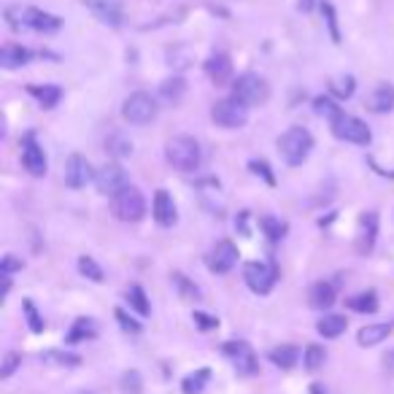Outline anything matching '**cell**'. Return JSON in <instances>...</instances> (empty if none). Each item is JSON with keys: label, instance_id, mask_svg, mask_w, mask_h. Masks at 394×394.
I'll return each mask as SVG.
<instances>
[{"label": "cell", "instance_id": "cell-1", "mask_svg": "<svg viewBox=\"0 0 394 394\" xmlns=\"http://www.w3.org/2000/svg\"><path fill=\"white\" fill-rule=\"evenodd\" d=\"M165 160L173 171L195 173L200 171V162H203V148L192 136H176L165 143Z\"/></svg>", "mask_w": 394, "mask_h": 394}, {"label": "cell", "instance_id": "cell-2", "mask_svg": "<svg viewBox=\"0 0 394 394\" xmlns=\"http://www.w3.org/2000/svg\"><path fill=\"white\" fill-rule=\"evenodd\" d=\"M310 148H313V136H310L305 127H289L278 138V154L292 168H297V165H303V162L308 160Z\"/></svg>", "mask_w": 394, "mask_h": 394}, {"label": "cell", "instance_id": "cell-3", "mask_svg": "<svg viewBox=\"0 0 394 394\" xmlns=\"http://www.w3.org/2000/svg\"><path fill=\"white\" fill-rule=\"evenodd\" d=\"M111 213L119 222H141L146 216V197L138 186H124L122 192L111 197Z\"/></svg>", "mask_w": 394, "mask_h": 394}, {"label": "cell", "instance_id": "cell-4", "mask_svg": "<svg viewBox=\"0 0 394 394\" xmlns=\"http://www.w3.org/2000/svg\"><path fill=\"white\" fill-rule=\"evenodd\" d=\"M233 98L241 100L243 106H262L271 98V84L259 74H243L233 81Z\"/></svg>", "mask_w": 394, "mask_h": 394}, {"label": "cell", "instance_id": "cell-5", "mask_svg": "<svg viewBox=\"0 0 394 394\" xmlns=\"http://www.w3.org/2000/svg\"><path fill=\"white\" fill-rule=\"evenodd\" d=\"M160 111V106H157V100L151 98L148 92H133L130 98L122 103V119L127 124H148L154 116Z\"/></svg>", "mask_w": 394, "mask_h": 394}, {"label": "cell", "instance_id": "cell-6", "mask_svg": "<svg viewBox=\"0 0 394 394\" xmlns=\"http://www.w3.org/2000/svg\"><path fill=\"white\" fill-rule=\"evenodd\" d=\"M211 119L213 124H219L224 130H238L248 122V106H243L241 100H235L233 95L224 100H216L211 106Z\"/></svg>", "mask_w": 394, "mask_h": 394}, {"label": "cell", "instance_id": "cell-7", "mask_svg": "<svg viewBox=\"0 0 394 394\" xmlns=\"http://www.w3.org/2000/svg\"><path fill=\"white\" fill-rule=\"evenodd\" d=\"M243 281L254 295H268L276 281H278V268L276 262H246L243 268Z\"/></svg>", "mask_w": 394, "mask_h": 394}, {"label": "cell", "instance_id": "cell-8", "mask_svg": "<svg viewBox=\"0 0 394 394\" xmlns=\"http://www.w3.org/2000/svg\"><path fill=\"white\" fill-rule=\"evenodd\" d=\"M333 136L345 141V143H357V146H370V141H373V133H370V127L359 116H351V113H340L333 124Z\"/></svg>", "mask_w": 394, "mask_h": 394}, {"label": "cell", "instance_id": "cell-9", "mask_svg": "<svg viewBox=\"0 0 394 394\" xmlns=\"http://www.w3.org/2000/svg\"><path fill=\"white\" fill-rule=\"evenodd\" d=\"M222 354L233 362L235 370H238L241 375H254L259 370L257 354H254V348H251L246 340H227V343L222 345Z\"/></svg>", "mask_w": 394, "mask_h": 394}, {"label": "cell", "instance_id": "cell-10", "mask_svg": "<svg viewBox=\"0 0 394 394\" xmlns=\"http://www.w3.org/2000/svg\"><path fill=\"white\" fill-rule=\"evenodd\" d=\"M95 186H98L100 195H108L113 197L116 192H122L127 184V173L119 162H106L100 171H95Z\"/></svg>", "mask_w": 394, "mask_h": 394}, {"label": "cell", "instance_id": "cell-11", "mask_svg": "<svg viewBox=\"0 0 394 394\" xmlns=\"http://www.w3.org/2000/svg\"><path fill=\"white\" fill-rule=\"evenodd\" d=\"M22 165H25V171L30 173V176H36V178L46 176L49 162H46V154H44V148L38 143L36 133H27V136L22 138Z\"/></svg>", "mask_w": 394, "mask_h": 394}, {"label": "cell", "instance_id": "cell-12", "mask_svg": "<svg viewBox=\"0 0 394 394\" xmlns=\"http://www.w3.org/2000/svg\"><path fill=\"white\" fill-rule=\"evenodd\" d=\"M235 262H238V246H235L233 241H219L216 246L211 248V254H208V271L211 273L224 276V273L233 271Z\"/></svg>", "mask_w": 394, "mask_h": 394}, {"label": "cell", "instance_id": "cell-13", "mask_svg": "<svg viewBox=\"0 0 394 394\" xmlns=\"http://www.w3.org/2000/svg\"><path fill=\"white\" fill-rule=\"evenodd\" d=\"M92 178H95V173H92L89 160L81 157V154H71L68 162H65V184L71 186V189H81Z\"/></svg>", "mask_w": 394, "mask_h": 394}, {"label": "cell", "instance_id": "cell-14", "mask_svg": "<svg viewBox=\"0 0 394 394\" xmlns=\"http://www.w3.org/2000/svg\"><path fill=\"white\" fill-rule=\"evenodd\" d=\"M84 6L95 14V19H100L108 27H122L124 25V11L116 0H84Z\"/></svg>", "mask_w": 394, "mask_h": 394}, {"label": "cell", "instance_id": "cell-15", "mask_svg": "<svg viewBox=\"0 0 394 394\" xmlns=\"http://www.w3.org/2000/svg\"><path fill=\"white\" fill-rule=\"evenodd\" d=\"M378 238V213L375 211H365L359 216V230H357V251L359 254H370Z\"/></svg>", "mask_w": 394, "mask_h": 394}, {"label": "cell", "instance_id": "cell-16", "mask_svg": "<svg viewBox=\"0 0 394 394\" xmlns=\"http://www.w3.org/2000/svg\"><path fill=\"white\" fill-rule=\"evenodd\" d=\"M151 216H154V222L160 224V227H173V224L178 222V211H176V203H173V197L168 195V189H157V192H154Z\"/></svg>", "mask_w": 394, "mask_h": 394}, {"label": "cell", "instance_id": "cell-17", "mask_svg": "<svg viewBox=\"0 0 394 394\" xmlns=\"http://www.w3.org/2000/svg\"><path fill=\"white\" fill-rule=\"evenodd\" d=\"M22 19H25V27L36 30V33H54V30H60L62 27V19L57 14L41 11V9H33V6H27L25 14H22Z\"/></svg>", "mask_w": 394, "mask_h": 394}, {"label": "cell", "instance_id": "cell-18", "mask_svg": "<svg viewBox=\"0 0 394 394\" xmlns=\"http://www.w3.org/2000/svg\"><path fill=\"white\" fill-rule=\"evenodd\" d=\"M206 74L216 86H224L233 79V62L224 51H213L208 60H206Z\"/></svg>", "mask_w": 394, "mask_h": 394}, {"label": "cell", "instance_id": "cell-19", "mask_svg": "<svg viewBox=\"0 0 394 394\" xmlns=\"http://www.w3.org/2000/svg\"><path fill=\"white\" fill-rule=\"evenodd\" d=\"M368 108L373 113H389L394 108V84L389 81H378V86L373 89V95L368 98Z\"/></svg>", "mask_w": 394, "mask_h": 394}, {"label": "cell", "instance_id": "cell-20", "mask_svg": "<svg viewBox=\"0 0 394 394\" xmlns=\"http://www.w3.org/2000/svg\"><path fill=\"white\" fill-rule=\"evenodd\" d=\"M30 60H33V51L25 49L22 44H6V46L0 49V68H6V71L22 68V65H27Z\"/></svg>", "mask_w": 394, "mask_h": 394}, {"label": "cell", "instance_id": "cell-21", "mask_svg": "<svg viewBox=\"0 0 394 394\" xmlns=\"http://www.w3.org/2000/svg\"><path fill=\"white\" fill-rule=\"evenodd\" d=\"M394 324H389V321H383V324H368V327H362L357 333V340L359 345H365V348H373V345L383 343L389 335H392Z\"/></svg>", "mask_w": 394, "mask_h": 394}, {"label": "cell", "instance_id": "cell-22", "mask_svg": "<svg viewBox=\"0 0 394 394\" xmlns=\"http://www.w3.org/2000/svg\"><path fill=\"white\" fill-rule=\"evenodd\" d=\"M308 300L316 310L333 308L335 305V283H330V281L313 283V286H310V292H308Z\"/></svg>", "mask_w": 394, "mask_h": 394}, {"label": "cell", "instance_id": "cell-23", "mask_svg": "<svg viewBox=\"0 0 394 394\" xmlns=\"http://www.w3.org/2000/svg\"><path fill=\"white\" fill-rule=\"evenodd\" d=\"M27 92L38 100L41 108H54L57 103L62 100V89L57 84H30Z\"/></svg>", "mask_w": 394, "mask_h": 394}, {"label": "cell", "instance_id": "cell-24", "mask_svg": "<svg viewBox=\"0 0 394 394\" xmlns=\"http://www.w3.org/2000/svg\"><path fill=\"white\" fill-rule=\"evenodd\" d=\"M345 327H348V319L340 316V313H324L316 324L319 335H324V338H340L345 333Z\"/></svg>", "mask_w": 394, "mask_h": 394}, {"label": "cell", "instance_id": "cell-25", "mask_svg": "<svg viewBox=\"0 0 394 394\" xmlns=\"http://www.w3.org/2000/svg\"><path fill=\"white\" fill-rule=\"evenodd\" d=\"M184 92H186V81L181 76H171V79H165L160 84V98L165 103H171V106H178L181 98H184Z\"/></svg>", "mask_w": 394, "mask_h": 394}, {"label": "cell", "instance_id": "cell-26", "mask_svg": "<svg viewBox=\"0 0 394 394\" xmlns=\"http://www.w3.org/2000/svg\"><path fill=\"white\" fill-rule=\"evenodd\" d=\"M268 357H271V362L276 365V368L292 370L297 365V359H300V348H297V345L283 343V345H276Z\"/></svg>", "mask_w": 394, "mask_h": 394}, {"label": "cell", "instance_id": "cell-27", "mask_svg": "<svg viewBox=\"0 0 394 394\" xmlns=\"http://www.w3.org/2000/svg\"><path fill=\"white\" fill-rule=\"evenodd\" d=\"M98 335V324H95V319H86V316H81V319L74 321V327H71V333H68V343H81V340H92Z\"/></svg>", "mask_w": 394, "mask_h": 394}, {"label": "cell", "instance_id": "cell-28", "mask_svg": "<svg viewBox=\"0 0 394 394\" xmlns=\"http://www.w3.org/2000/svg\"><path fill=\"white\" fill-rule=\"evenodd\" d=\"M345 305L351 310H357V313H375L378 310V295L373 289H368V292H359V295L348 297Z\"/></svg>", "mask_w": 394, "mask_h": 394}, {"label": "cell", "instance_id": "cell-29", "mask_svg": "<svg viewBox=\"0 0 394 394\" xmlns=\"http://www.w3.org/2000/svg\"><path fill=\"white\" fill-rule=\"evenodd\" d=\"M259 227H262V233L268 235L273 243L283 241V238H286V233H289V224L281 222V219H276V216H271V213L259 216Z\"/></svg>", "mask_w": 394, "mask_h": 394}, {"label": "cell", "instance_id": "cell-30", "mask_svg": "<svg viewBox=\"0 0 394 394\" xmlns=\"http://www.w3.org/2000/svg\"><path fill=\"white\" fill-rule=\"evenodd\" d=\"M171 283L176 286V292H178L181 300H189V303H192V300H200V289H197V283L189 281L184 273H178V271L171 273Z\"/></svg>", "mask_w": 394, "mask_h": 394}, {"label": "cell", "instance_id": "cell-31", "mask_svg": "<svg viewBox=\"0 0 394 394\" xmlns=\"http://www.w3.org/2000/svg\"><path fill=\"white\" fill-rule=\"evenodd\" d=\"M127 303H130V308L138 310L141 316H148V313H151L148 297H146V292H143V286H141V283H133V286L127 289Z\"/></svg>", "mask_w": 394, "mask_h": 394}, {"label": "cell", "instance_id": "cell-32", "mask_svg": "<svg viewBox=\"0 0 394 394\" xmlns=\"http://www.w3.org/2000/svg\"><path fill=\"white\" fill-rule=\"evenodd\" d=\"M313 108H316V113H319V116H324V119H327L330 124H333L335 119L343 113V108L338 106V100H335V98H324V95H319V98L313 100Z\"/></svg>", "mask_w": 394, "mask_h": 394}, {"label": "cell", "instance_id": "cell-33", "mask_svg": "<svg viewBox=\"0 0 394 394\" xmlns=\"http://www.w3.org/2000/svg\"><path fill=\"white\" fill-rule=\"evenodd\" d=\"M354 89H357L354 76H338V79L330 81V92H333L335 100H348L354 95Z\"/></svg>", "mask_w": 394, "mask_h": 394}, {"label": "cell", "instance_id": "cell-34", "mask_svg": "<svg viewBox=\"0 0 394 394\" xmlns=\"http://www.w3.org/2000/svg\"><path fill=\"white\" fill-rule=\"evenodd\" d=\"M41 359L46 365H60V368H76V365H81V357L79 354H71V351H44Z\"/></svg>", "mask_w": 394, "mask_h": 394}, {"label": "cell", "instance_id": "cell-35", "mask_svg": "<svg viewBox=\"0 0 394 394\" xmlns=\"http://www.w3.org/2000/svg\"><path fill=\"white\" fill-rule=\"evenodd\" d=\"M208 378H211V370L208 368L197 370V373H192V375H186L184 383H181V389H184V394H200L203 389H206Z\"/></svg>", "mask_w": 394, "mask_h": 394}, {"label": "cell", "instance_id": "cell-36", "mask_svg": "<svg viewBox=\"0 0 394 394\" xmlns=\"http://www.w3.org/2000/svg\"><path fill=\"white\" fill-rule=\"evenodd\" d=\"M106 148H108V154H113V157H130L133 154V141H127V138L122 136V133H113L108 141H106Z\"/></svg>", "mask_w": 394, "mask_h": 394}, {"label": "cell", "instance_id": "cell-37", "mask_svg": "<svg viewBox=\"0 0 394 394\" xmlns=\"http://www.w3.org/2000/svg\"><path fill=\"white\" fill-rule=\"evenodd\" d=\"M79 273L84 276V278H89V281H95V283H100V281H106V273H103V268H100L98 262L92 257H79Z\"/></svg>", "mask_w": 394, "mask_h": 394}, {"label": "cell", "instance_id": "cell-38", "mask_svg": "<svg viewBox=\"0 0 394 394\" xmlns=\"http://www.w3.org/2000/svg\"><path fill=\"white\" fill-rule=\"evenodd\" d=\"M319 9H321V14H324V19H327V27H330V38H333V44H340V27H338V14H335V6L333 3H327V0H321Z\"/></svg>", "mask_w": 394, "mask_h": 394}, {"label": "cell", "instance_id": "cell-39", "mask_svg": "<svg viewBox=\"0 0 394 394\" xmlns=\"http://www.w3.org/2000/svg\"><path fill=\"white\" fill-rule=\"evenodd\" d=\"M324 359H327V351L316 343H310L308 348H305V354H303V362H305V368L308 370H319L321 365H324Z\"/></svg>", "mask_w": 394, "mask_h": 394}, {"label": "cell", "instance_id": "cell-40", "mask_svg": "<svg viewBox=\"0 0 394 394\" xmlns=\"http://www.w3.org/2000/svg\"><path fill=\"white\" fill-rule=\"evenodd\" d=\"M192 60H195V54H192V49H189V46H176V49H171V65H173V68L184 71V68H189V65H192Z\"/></svg>", "mask_w": 394, "mask_h": 394}, {"label": "cell", "instance_id": "cell-41", "mask_svg": "<svg viewBox=\"0 0 394 394\" xmlns=\"http://www.w3.org/2000/svg\"><path fill=\"white\" fill-rule=\"evenodd\" d=\"M22 308H25V316H27V327L33 333H44V319H41L38 308L33 305V300H22Z\"/></svg>", "mask_w": 394, "mask_h": 394}, {"label": "cell", "instance_id": "cell-42", "mask_svg": "<svg viewBox=\"0 0 394 394\" xmlns=\"http://www.w3.org/2000/svg\"><path fill=\"white\" fill-rule=\"evenodd\" d=\"M22 365V357L16 354V351H9L6 357H3V368H0V378H11L16 368Z\"/></svg>", "mask_w": 394, "mask_h": 394}, {"label": "cell", "instance_id": "cell-43", "mask_svg": "<svg viewBox=\"0 0 394 394\" xmlns=\"http://www.w3.org/2000/svg\"><path fill=\"white\" fill-rule=\"evenodd\" d=\"M116 321L122 324V330H127V333H133V335H138L143 327H141V321H136L127 310H122V308H116Z\"/></svg>", "mask_w": 394, "mask_h": 394}, {"label": "cell", "instance_id": "cell-44", "mask_svg": "<svg viewBox=\"0 0 394 394\" xmlns=\"http://www.w3.org/2000/svg\"><path fill=\"white\" fill-rule=\"evenodd\" d=\"M248 168L257 173V176H262V178H265V181H268L271 186H276V176H273L271 165H268L265 160H251V162H248Z\"/></svg>", "mask_w": 394, "mask_h": 394}, {"label": "cell", "instance_id": "cell-45", "mask_svg": "<svg viewBox=\"0 0 394 394\" xmlns=\"http://www.w3.org/2000/svg\"><path fill=\"white\" fill-rule=\"evenodd\" d=\"M122 389L127 394H141V375H138L136 370H130V373H124L122 378Z\"/></svg>", "mask_w": 394, "mask_h": 394}, {"label": "cell", "instance_id": "cell-46", "mask_svg": "<svg viewBox=\"0 0 394 394\" xmlns=\"http://www.w3.org/2000/svg\"><path fill=\"white\" fill-rule=\"evenodd\" d=\"M195 324L203 330V333H208V330H216L219 327V319H213V316H208V313H203V310H195Z\"/></svg>", "mask_w": 394, "mask_h": 394}, {"label": "cell", "instance_id": "cell-47", "mask_svg": "<svg viewBox=\"0 0 394 394\" xmlns=\"http://www.w3.org/2000/svg\"><path fill=\"white\" fill-rule=\"evenodd\" d=\"M22 268H25V262H22V259H16L14 254L3 257V262H0V273H3V276H11V273L22 271Z\"/></svg>", "mask_w": 394, "mask_h": 394}, {"label": "cell", "instance_id": "cell-48", "mask_svg": "<svg viewBox=\"0 0 394 394\" xmlns=\"http://www.w3.org/2000/svg\"><path fill=\"white\" fill-rule=\"evenodd\" d=\"M248 216H251L248 211H241V213L235 216V230H238L241 235H248V233H251V230H248Z\"/></svg>", "mask_w": 394, "mask_h": 394}, {"label": "cell", "instance_id": "cell-49", "mask_svg": "<svg viewBox=\"0 0 394 394\" xmlns=\"http://www.w3.org/2000/svg\"><path fill=\"white\" fill-rule=\"evenodd\" d=\"M300 9H303V11H310V9H313V0H300Z\"/></svg>", "mask_w": 394, "mask_h": 394}, {"label": "cell", "instance_id": "cell-50", "mask_svg": "<svg viewBox=\"0 0 394 394\" xmlns=\"http://www.w3.org/2000/svg\"><path fill=\"white\" fill-rule=\"evenodd\" d=\"M310 394H327V389H321L319 383H313V386H310Z\"/></svg>", "mask_w": 394, "mask_h": 394}]
</instances>
